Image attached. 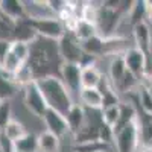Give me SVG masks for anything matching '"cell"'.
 <instances>
[{
	"label": "cell",
	"instance_id": "cell-23",
	"mask_svg": "<svg viewBox=\"0 0 152 152\" xmlns=\"http://www.w3.org/2000/svg\"><path fill=\"white\" fill-rule=\"evenodd\" d=\"M82 49L87 55H90L93 58H100V56H107V49H105V38L100 35L90 38L88 41L82 43Z\"/></svg>",
	"mask_w": 152,
	"mask_h": 152
},
{
	"label": "cell",
	"instance_id": "cell-18",
	"mask_svg": "<svg viewBox=\"0 0 152 152\" xmlns=\"http://www.w3.org/2000/svg\"><path fill=\"white\" fill-rule=\"evenodd\" d=\"M135 94V107L145 114L152 116V90L146 84H140L134 91Z\"/></svg>",
	"mask_w": 152,
	"mask_h": 152
},
{
	"label": "cell",
	"instance_id": "cell-26",
	"mask_svg": "<svg viewBox=\"0 0 152 152\" xmlns=\"http://www.w3.org/2000/svg\"><path fill=\"white\" fill-rule=\"evenodd\" d=\"M12 152H38V140L37 135L32 132H28L18 138L17 142L12 143Z\"/></svg>",
	"mask_w": 152,
	"mask_h": 152
},
{
	"label": "cell",
	"instance_id": "cell-12",
	"mask_svg": "<svg viewBox=\"0 0 152 152\" xmlns=\"http://www.w3.org/2000/svg\"><path fill=\"white\" fill-rule=\"evenodd\" d=\"M0 14L14 23L28 17L26 6L21 0H0Z\"/></svg>",
	"mask_w": 152,
	"mask_h": 152
},
{
	"label": "cell",
	"instance_id": "cell-34",
	"mask_svg": "<svg viewBox=\"0 0 152 152\" xmlns=\"http://www.w3.org/2000/svg\"><path fill=\"white\" fill-rule=\"evenodd\" d=\"M99 140L102 143H105V145H108V146H111L114 143V131H113V128L108 126V125H105V123H102V122L99 123Z\"/></svg>",
	"mask_w": 152,
	"mask_h": 152
},
{
	"label": "cell",
	"instance_id": "cell-32",
	"mask_svg": "<svg viewBox=\"0 0 152 152\" xmlns=\"http://www.w3.org/2000/svg\"><path fill=\"white\" fill-rule=\"evenodd\" d=\"M12 120V107L11 100H2L0 102V132L5 129V126Z\"/></svg>",
	"mask_w": 152,
	"mask_h": 152
},
{
	"label": "cell",
	"instance_id": "cell-30",
	"mask_svg": "<svg viewBox=\"0 0 152 152\" xmlns=\"http://www.w3.org/2000/svg\"><path fill=\"white\" fill-rule=\"evenodd\" d=\"M119 116H120V105L100 110V122L111 126V128H114V125L117 123Z\"/></svg>",
	"mask_w": 152,
	"mask_h": 152
},
{
	"label": "cell",
	"instance_id": "cell-39",
	"mask_svg": "<svg viewBox=\"0 0 152 152\" xmlns=\"http://www.w3.org/2000/svg\"><path fill=\"white\" fill-rule=\"evenodd\" d=\"M0 152H3V151H2V148H0Z\"/></svg>",
	"mask_w": 152,
	"mask_h": 152
},
{
	"label": "cell",
	"instance_id": "cell-6",
	"mask_svg": "<svg viewBox=\"0 0 152 152\" xmlns=\"http://www.w3.org/2000/svg\"><path fill=\"white\" fill-rule=\"evenodd\" d=\"M23 90V104L26 107V110L32 114V116L38 117V119H43V116L47 111V104H46V99L38 87L37 81L26 85Z\"/></svg>",
	"mask_w": 152,
	"mask_h": 152
},
{
	"label": "cell",
	"instance_id": "cell-38",
	"mask_svg": "<svg viewBox=\"0 0 152 152\" xmlns=\"http://www.w3.org/2000/svg\"><path fill=\"white\" fill-rule=\"evenodd\" d=\"M151 50H152V28H151Z\"/></svg>",
	"mask_w": 152,
	"mask_h": 152
},
{
	"label": "cell",
	"instance_id": "cell-15",
	"mask_svg": "<svg viewBox=\"0 0 152 152\" xmlns=\"http://www.w3.org/2000/svg\"><path fill=\"white\" fill-rule=\"evenodd\" d=\"M66 120L69 125L70 134H76L87 122V114H85V108L81 104H73L72 108L69 110V113L66 114Z\"/></svg>",
	"mask_w": 152,
	"mask_h": 152
},
{
	"label": "cell",
	"instance_id": "cell-40",
	"mask_svg": "<svg viewBox=\"0 0 152 152\" xmlns=\"http://www.w3.org/2000/svg\"><path fill=\"white\" fill-rule=\"evenodd\" d=\"M0 102H2V100H0Z\"/></svg>",
	"mask_w": 152,
	"mask_h": 152
},
{
	"label": "cell",
	"instance_id": "cell-36",
	"mask_svg": "<svg viewBox=\"0 0 152 152\" xmlns=\"http://www.w3.org/2000/svg\"><path fill=\"white\" fill-rule=\"evenodd\" d=\"M146 6H148V14H146V23L152 28V2L146 0Z\"/></svg>",
	"mask_w": 152,
	"mask_h": 152
},
{
	"label": "cell",
	"instance_id": "cell-24",
	"mask_svg": "<svg viewBox=\"0 0 152 152\" xmlns=\"http://www.w3.org/2000/svg\"><path fill=\"white\" fill-rule=\"evenodd\" d=\"M18 91V87L12 81V76L0 69V100H11Z\"/></svg>",
	"mask_w": 152,
	"mask_h": 152
},
{
	"label": "cell",
	"instance_id": "cell-35",
	"mask_svg": "<svg viewBox=\"0 0 152 152\" xmlns=\"http://www.w3.org/2000/svg\"><path fill=\"white\" fill-rule=\"evenodd\" d=\"M11 40H0V69H2L3 66V61L9 52V49H11Z\"/></svg>",
	"mask_w": 152,
	"mask_h": 152
},
{
	"label": "cell",
	"instance_id": "cell-21",
	"mask_svg": "<svg viewBox=\"0 0 152 152\" xmlns=\"http://www.w3.org/2000/svg\"><path fill=\"white\" fill-rule=\"evenodd\" d=\"M38 152H59L61 151V138L50 134L49 131H41L37 135Z\"/></svg>",
	"mask_w": 152,
	"mask_h": 152
},
{
	"label": "cell",
	"instance_id": "cell-25",
	"mask_svg": "<svg viewBox=\"0 0 152 152\" xmlns=\"http://www.w3.org/2000/svg\"><path fill=\"white\" fill-rule=\"evenodd\" d=\"M146 14H148V6H146V0H142V2H132V6L128 12V23L131 26H137L140 23H145L146 21Z\"/></svg>",
	"mask_w": 152,
	"mask_h": 152
},
{
	"label": "cell",
	"instance_id": "cell-27",
	"mask_svg": "<svg viewBox=\"0 0 152 152\" xmlns=\"http://www.w3.org/2000/svg\"><path fill=\"white\" fill-rule=\"evenodd\" d=\"M2 132H3V135L8 138L9 142L14 143V142L18 140V138H21L23 135H26V134H28V129H26V126H24L21 122L12 119V120L5 126V129H3Z\"/></svg>",
	"mask_w": 152,
	"mask_h": 152
},
{
	"label": "cell",
	"instance_id": "cell-29",
	"mask_svg": "<svg viewBox=\"0 0 152 152\" xmlns=\"http://www.w3.org/2000/svg\"><path fill=\"white\" fill-rule=\"evenodd\" d=\"M99 9H100V6H96L91 2H85L79 20H84V21L91 23V24L96 26V24H97V18H99Z\"/></svg>",
	"mask_w": 152,
	"mask_h": 152
},
{
	"label": "cell",
	"instance_id": "cell-16",
	"mask_svg": "<svg viewBox=\"0 0 152 152\" xmlns=\"http://www.w3.org/2000/svg\"><path fill=\"white\" fill-rule=\"evenodd\" d=\"M78 99L84 108L100 111L102 110V93L99 88H82L78 94Z\"/></svg>",
	"mask_w": 152,
	"mask_h": 152
},
{
	"label": "cell",
	"instance_id": "cell-20",
	"mask_svg": "<svg viewBox=\"0 0 152 152\" xmlns=\"http://www.w3.org/2000/svg\"><path fill=\"white\" fill-rule=\"evenodd\" d=\"M69 32H72L79 43H85V41L90 40V38L99 35L97 26H94V24H91V23H87L84 20H78V21L75 23L73 29L69 31Z\"/></svg>",
	"mask_w": 152,
	"mask_h": 152
},
{
	"label": "cell",
	"instance_id": "cell-14",
	"mask_svg": "<svg viewBox=\"0 0 152 152\" xmlns=\"http://www.w3.org/2000/svg\"><path fill=\"white\" fill-rule=\"evenodd\" d=\"M128 73V69L125 66V61H123V55H116V56H111V61L108 64V79L111 82V85L116 88L123 78Z\"/></svg>",
	"mask_w": 152,
	"mask_h": 152
},
{
	"label": "cell",
	"instance_id": "cell-11",
	"mask_svg": "<svg viewBox=\"0 0 152 152\" xmlns=\"http://www.w3.org/2000/svg\"><path fill=\"white\" fill-rule=\"evenodd\" d=\"M132 40H134V47L152 59V50H151V26L145 21L132 28Z\"/></svg>",
	"mask_w": 152,
	"mask_h": 152
},
{
	"label": "cell",
	"instance_id": "cell-28",
	"mask_svg": "<svg viewBox=\"0 0 152 152\" xmlns=\"http://www.w3.org/2000/svg\"><path fill=\"white\" fill-rule=\"evenodd\" d=\"M12 81L15 82V85H17L18 88H24L26 85L35 82V76H34L31 67H29L28 64H24L17 73L12 75Z\"/></svg>",
	"mask_w": 152,
	"mask_h": 152
},
{
	"label": "cell",
	"instance_id": "cell-9",
	"mask_svg": "<svg viewBox=\"0 0 152 152\" xmlns=\"http://www.w3.org/2000/svg\"><path fill=\"white\" fill-rule=\"evenodd\" d=\"M41 120H43V123L46 126V131L56 135L58 138H64L67 134H70L66 116L61 114V113H58L56 110L47 108V111H46V114L43 116Z\"/></svg>",
	"mask_w": 152,
	"mask_h": 152
},
{
	"label": "cell",
	"instance_id": "cell-7",
	"mask_svg": "<svg viewBox=\"0 0 152 152\" xmlns=\"http://www.w3.org/2000/svg\"><path fill=\"white\" fill-rule=\"evenodd\" d=\"M113 146L116 149V152H137L138 151V123H137V119L114 135Z\"/></svg>",
	"mask_w": 152,
	"mask_h": 152
},
{
	"label": "cell",
	"instance_id": "cell-1",
	"mask_svg": "<svg viewBox=\"0 0 152 152\" xmlns=\"http://www.w3.org/2000/svg\"><path fill=\"white\" fill-rule=\"evenodd\" d=\"M61 64L62 61L58 52L56 41L38 37L34 43H31L28 66L35 76V81L46 78V76H58Z\"/></svg>",
	"mask_w": 152,
	"mask_h": 152
},
{
	"label": "cell",
	"instance_id": "cell-8",
	"mask_svg": "<svg viewBox=\"0 0 152 152\" xmlns=\"http://www.w3.org/2000/svg\"><path fill=\"white\" fill-rule=\"evenodd\" d=\"M81 72L82 67L79 64H73V62H62L59 67V79L64 82L67 87V90L73 94L78 96L79 91L82 90V84H81Z\"/></svg>",
	"mask_w": 152,
	"mask_h": 152
},
{
	"label": "cell",
	"instance_id": "cell-37",
	"mask_svg": "<svg viewBox=\"0 0 152 152\" xmlns=\"http://www.w3.org/2000/svg\"><path fill=\"white\" fill-rule=\"evenodd\" d=\"M143 84H146V85L151 88V90H152V78H151V79H148V81H145Z\"/></svg>",
	"mask_w": 152,
	"mask_h": 152
},
{
	"label": "cell",
	"instance_id": "cell-22",
	"mask_svg": "<svg viewBox=\"0 0 152 152\" xmlns=\"http://www.w3.org/2000/svg\"><path fill=\"white\" fill-rule=\"evenodd\" d=\"M73 140L75 145H81V143H90L99 140V125H93L90 122H85L82 128L73 134Z\"/></svg>",
	"mask_w": 152,
	"mask_h": 152
},
{
	"label": "cell",
	"instance_id": "cell-17",
	"mask_svg": "<svg viewBox=\"0 0 152 152\" xmlns=\"http://www.w3.org/2000/svg\"><path fill=\"white\" fill-rule=\"evenodd\" d=\"M137 107L132 104V102H123L120 104V116H119V120L117 123L114 125V135H116L119 131H122L125 126H128L129 123H132L135 119H137Z\"/></svg>",
	"mask_w": 152,
	"mask_h": 152
},
{
	"label": "cell",
	"instance_id": "cell-3",
	"mask_svg": "<svg viewBox=\"0 0 152 152\" xmlns=\"http://www.w3.org/2000/svg\"><path fill=\"white\" fill-rule=\"evenodd\" d=\"M29 53H31V44L21 43V41H12L11 49H9L5 61H3L2 70L5 73H8L9 76H12L14 73H17L24 64H28Z\"/></svg>",
	"mask_w": 152,
	"mask_h": 152
},
{
	"label": "cell",
	"instance_id": "cell-33",
	"mask_svg": "<svg viewBox=\"0 0 152 152\" xmlns=\"http://www.w3.org/2000/svg\"><path fill=\"white\" fill-rule=\"evenodd\" d=\"M15 23L8 20L5 15L0 14V40H11L12 41V32H14Z\"/></svg>",
	"mask_w": 152,
	"mask_h": 152
},
{
	"label": "cell",
	"instance_id": "cell-4",
	"mask_svg": "<svg viewBox=\"0 0 152 152\" xmlns=\"http://www.w3.org/2000/svg\"><path fill=\"white\" fill-rule=\"evenodd\" d=\"M31 23L38 37L46 38V40H50V41L58 43L67 32L64 23L58 17H46V18H35V20L31 18Z\"/></svg>",
	"mask_w": 152,
	"mask_h": 152
},
{
	"label": "cell",
	"instance_id": "cell-13",
	"mask_svg": "<svg viewBox=\"0 0 152 152\" xmlns=\"http://www.w3.org/2000/svg\"><path fill=\"white\" fill-rule=\"evenodd\" d=\"M38 38L32 23H31V18H23L20 21L15 23L14 26V32H12V41H21V43H34Z\"/></svg>",
	"mask_w": 152,
	"mask_h": 152
},
{
	"label": "cell",
	"instance_id": "cell-5",
	"mask_svg": "<svg viewBox=\"0 0 152 152\" xmlns=\"http://www.w3.org/2000/svg\"><path fill=\"white\" fill-rule=\"evenodd\" d=\"M58 52L62 62H73V64H79V66L85 56L82 43H79L75 38V35L69 31L58 41Z\"/></svg>",
	"mask_w": 152,
	"mask_h": 152
},
{
	"label": "cell",
	"instance_id": "cell-31",
	"mask_svg": "<svg viewBox=\"0 0 152 152\" xmlns=\"http://www.w3.org/2000/svg\"><path fill=\"white\" fill-rule=\"evenodd\" d=\"M110 146L102 143L100 140L90 142V143H81V145H75L73 152H108Z\"/></svg>",
	"mask_w": 152,
	"mask_h": 152
},
{
	"label": "cell",
	"instance_id": "cell-19",
	"mask_svg": "<svg viewBox=\"0 0 152 152\" xmlns=\"http://www.w3.org/2000/svg\"><path fill=\"white\" fill-rule=\"evenodd\" d=\"M102 78H104V73L97 69L96 64L82 67V72H81L82 88H97L100 81H102Z\"/></svg>",
	"mask_w": 152,
	"mask_h": 152
},
{
	"label": "cell",
	"instance_id": "cell-10",
	"mask_svg": "<svg viewBox=\"0 0 152 152\" xmlns=\"http://www.w3.org/2000/svg\"><path fill=\"white\" fill-rule=\"evenodd\" d=\"M138 152H152V116L137 110Z\"/></svg>",
	"mask_w": 152,
	"mask_h": 152
},
{
	"label": "cell",
	"instance_id": "cell-2",
	"mask_svg": "<svg viewBox=\"0 0 152 152\" xmlns=\"http://www.w3.org/2000/svg\"><path fill=\"white\" fill-rule=\"evenodd\" d=\"M37 84L46 99L47 107L66 116L75 104V100L64 82L59 79V76H46V78L38 79Z\"/></svg>",
	"mask_w": 152,
	"mask_h": 152
}]
</instances>
